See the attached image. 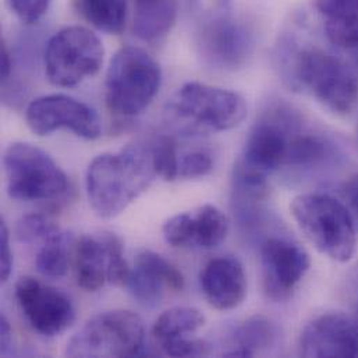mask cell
<instances>
[{
    "instance_id": "9a60e30c",
    "label": "cell",
    "mask_w": 358,
    "mask_h": 358,
    "mask_svg": "<svg viewBox=\"0 0 358 358\" xmlns=\"http://www.w3.org/2000/svg\"><path fill=\"white\" fill-rule=\"evenodd\" d=\"M300 356L358 358V320L343 313H328L313 320L301 332Z\"/></svg>"
},
{
    "instance_id": "603a6c76",
    "label": "cell",
    "mask_w": 358,
    "mask_h": 358,
    "mask_svg": "<svg viewBox=\"0 0 358 358\" xmlns=\"http://www.w3.org/2000/svg\"><path fill=\"white\" fill-rule=\"evenodd\" d=\"M205 317L191 307H175L162 313L154 324L152 335L161 349L198 332Z\"/></svg>"
},
{
    "instance_id": "44dd1931",
    "label": "cell",
    "mask_w": 358,
    "mask_h": 358,
    "mask_svg": "<svg viewBox=\"0 0 358 358\" xmlns=\"http://www.w3.org/2000/svg\"><path fill=\"white\" fill-rule=\"evenodd\" d=\"M76 13L94 28L119 35L129 17V0H71Z\"/></svg>"
},
{
    "instance_id": "4fadbf2b",
    "label": "cell",
    "mask_w": 358,
    "mask_h": 358,
    "mask_svg": "<svg viewBox=\"0 0 358 358\" xmlns=\"http://www.w3.org/2000/svg\"><path fill=\"white\" fill-rule=\"evenodd\" d=\"M14 297L31 328L42 336H57L74 324L76 310L70 297L35 278L18 279Z\"/></svg>"
},
{
    "instance_id": "d4e9b609",
    "label": "cell",
    "mask_w": 358,
    "mask_h": 358,
    "mask_svg": "<svg viewBox=\"0 0 358 358\" xmlns=\"http://www.w3.org/2000/svg\"><path fill=\"white\" fill-rule=\"evenodd\" d=\"M158 176L168 181L179 179V151L172 137L158 136L150 140Z\"/></svg>"
},
{
    "instance_id": "d6986e66",
    "label": "cell",
    "mask_w": 358,
    "mask_h": 358,
    "mask_svg": "<svg viewBox=\"0 0 358 358\" xmlns=\"http://www.w3.org/2000/svg\"><path fill=\"white\" fill-rule=\"evenodd\" d=\"M328 39L348 50H358V0H315Z\"/></svg>"
},
{
    "instance_id": "7c38bea8",
    "label": "cell",
    "mask_w": 358,
    "mask_h": 358,
    "mask_svg": "<svg viewBox=\"0 0 358 358\" xmlns=\"http://www.w3.org/2000/svg\"><path fill=\"white\" fill-rule=\"evenodd\" d=\"M25 122L29 130L39 137L63 129L84 140H96L102 136L98 113L90 105L63 94L34 99L25 109Z\"/></svg>"
},
{
    "instance_id": "f1b7e54d",
    "label": "cell",
    "mask_w": 358,
    "mask_h": 358,
    "mask_svg": "<svg viewBox=\"0 0 358 358\" xmlns=\"http://www.w3.org/2000/svg\"><path fill=\"white\" fill-rule=\"evenodd\" d=\"M162 352L171 357H203L210 353V349L209 345L201 339L185 338L165 346Z\"/></svg>"
},
{
    "instance_id": "e0dca14e",
    "label": "cell",
    "mask_w": 358,
    "mask_h": 358,
    "mask_svg": "<svg viewBox=\"0 0 358 358\" xmlns=\"http://www.w3.org/2000/svg\"><path fill=\"white\" fill-rule=\"evenodd\" d=\"M126 287L140 304L155 307L168 292L178 293L184 289V276L162 255L145 250L137 255Z\"/></svg>"
},
{
    "instance_id": "f546056e",
    "label": "cell",
    "mask_w": 358,
    "mask_h": 358,
    "mask_svg": "<svg viewBox=\"0 0 358 358\" xmlns=\"http://www.w3.org/2000/svg\"><path fill=\"white\" fill-rule=\"evenodd\" d=\"M13 271V252L10 245V231L4 222L0 226V278L7 282Z\"/></svg>"
},
{
    "instance_id": "cb8c5ba5",
    "label": "cell",
    "mask_w": 358,
    "mask_h": 358,
    "mask_svg": "<svg viewBox=\"0 0 358 358\" xmlns=\"http://www.w3.org/2000/svg\"><path fill=\"white\" fill-rule=\"evenodd\" d=\"M71 236L63 230L57 231L43 243L36 252V271L49 279L63 278L69 268Z\"/></svg>"
},
{
    "instance_id": "ac0fdd59",
    "label": "cell",
    "mask_w": 358,
    "mask_h": 358,
    "mask_svg": "<svg viewBox=\"0 0 358 358\" xmlns=\"http://www.w3.org/2000/svg\"><path fill=\"white\" fill-rule=\"evenodd\" d=\"M199 285L205 300L219 311L237 308L247 294L244 266L230 255L210 259L201 272Z\"/></svg>"
},
{
    "instance_id": "8992f818",
    "label": "cell",
    "mask_w": 358,
    "mask_h": 358,
    "mask_svg": "<svg viewBox=\"0 0 358 358\" xmlns=\"http://www.w3.org/2000/svg\"><path fill=\"white\" fill-rule=\"evenodd\" d=\"M161 83L157 60L141 48L124 46L112 57L106 73V106L119 117H136L154 102Z\"/></svg>"
},
{
    "instance_id": "5bb4252c",
    "label": "cell",
    "mask_w": 358,
    "mask_h": 358,
    "mask_svg": "<svg viewBox=\"0 0 358 358\" xmlns=\"http://www.w3.org/2000/svg\"><path fill=\"white\" fill-rule=\"evenodd\" d=\"M311 266L306 250L287 238L271 237L261 245L262 286L268 299L289 300Z\"/></svg>"
},
{
    "instance_id": "836d02e7",
    "label": "cell",
    "mask_w": 358,
    "mask_h": 358,
    "mask_svg": "<svg viewBox=\"0 0 358 358\" xmlns=\"http://www.w3.org/2000/svg\"><path fill=\"white\" fill-rule=\"evenodd\" d=\"M357 313H358V306H357Z\"/></svg>"
},
{
    "instance_id": "7402d4cb",
    "label": "cell",
    "mask_w": 358,
    "mask_h": 358,
    "mask_svg": "<svg viewBox=\"0 0 358 358\" xmlns=\"http://www.w3.org/2000/svg\"><path fill=\"white\" fill-rule=\"evenodd\" d=\"M234 349L224 353L226 357H254L259 352L271 349L278 338V327L262 315H255L243 322L233 334Z\"/></svg>"
},
{
    "instance_id": "ba28073f",
    "label": "cell",
    "mask_w": 358,
    "mask_h": 358,
    "mask_svg": "<svg viewBox=\"0 0 358 358\" xmlns=\"http://www.w3.org/2000/svg\"><path fill=\"white\" fill-rule=\"evenodd\" d=\"M145 342L144 321L136 313L115 310L92 317L67 343V357H137Z\"/></svg>"
},
{
    "instance_id": "30bf717a",
    "label": "cell",
    "mask_w": 358,
    "mask_h": 358,
    "mask_svg": "<svg viewBox=\"0 0 358 358\" xmlns=\"http://www.w3.org/2000/svg\"><path fill=\"white\" fill-rule=\"evenodd\" d=\"M195 46L202 63L219 71H236L251 59L257 35L245 20L231 14L205 18L195 32Z\"/></svg>"
},
{
    "instance_id": "7a4b0ae2",
    "label": "cell",
    "mask_w": 358,
    "mask_h": 358,
    "mask_svg": "<svg viewBox=\"0 0 358 358\" xmlns=\"http://www.w3.org/2000/svg\"><path fill=\"white\" fill-rule=\"evenodd\" d=\"M157 178L150 140L137 141L115 154H102L87 169L90 205L101 217L117 216Z\"/></svg>"
},
{
    "instance_id": "d6a6232c",
    "label": "cell",
    "mask_w": 358,
    "mask_h": 358,
    "mask_svg": "<svg viewBox=\"0 0 358 358\" xmlns=\"http://www.w3.org/2000/svg\"><path fill=\"white\" fill-rule=\"evenodd\" d=\"M0 341H1V355L7 356L8 352L11 350V345H13V329L10 327V322L7 321V318L3 315L1 321H0Z\"/></svg>"
},
{
    "instance_id": "277c9868",
    "label": "cell",
    "mask_w": 358,
    "mask_h": 358,
    "mask_svg": "<svg viewBox=\"0 0 358 358\" xmlns=\"http://www.w3.org/2000/svg\"><path fill=\"white\" fill-rule=\"evenodd\" d=\"M292 215L306 238L336 262L353 258L357 227L342 201L328 194L297 195L290 205Z\"/></svg>"
},
{
    "instance_id": "8fae6325",
    "label": "cell",
    "mask_w": 358,
    "mask_h": 358,
    "mask_svg": "<svg viewBox=\"0 0 358 358\" xmlns=\"http://www.w3.org/2000/svg\"><path fill=\"white\" fill-rule=\"evenodd\" d=\"M131 269L123 254V243L113 233L84 234L76 250V278L85 292H98L105 283L126 286Z\"/></svg>"
},
{
    "instance_id": "ffe728a7",
    "label": "cell",
    "mask_w": 358,
    "mask_h": 358,
    "mask_svg": "<svg viewBox=\"0 0 358 358\" xmlns=\"http://www.w3.org/2000/svg\"><path fill=\"white\" fill-rule=\"evenodd\" d=\"M133 28L145 42L164 39L173 28L179 0H133Z\"/></svg>"
},
{
    "instance_id": "52a82bcc",
    "label": "cell",
    "mask_w": 358,
    "mask_h": 358,
    "mask_svg": "<svg viewBox=\"0 0 358 358\" xmlns=\"http://www.w3.org/2000/svg\"><path fill=\"white\" fill-rule=\"evenodd\" d=\"M6 188L21 202L52 201L70 189V180L55 159L29 143H13L3 155Z\"/></svg>"
},
{
    "instance_id": "1f68e13d",
    "label": "cell",
    "mask_w": 358,
    "mask_h": 358,
    "mask_svg": "<svg viewBox=\"0 0 358 358\" xmlns=\"http://www.w3.org/2000/svg\"><path fill=\"white\" fill-rule=\"evenodd\" d=\"M0 73H1V81L6 84L13 73V56L7 48V43L1 42V59H0Z\"/></svg>"
},
{
    "instance_id": "4dcf8cb0",
    "label": "cell",
    "mask_w": 358,
    "mask_h": 358,
    "mask_svg": "<svg viewBox=\"0 0 358 358\" xmlns=\"http://www.w3.org/2000/svg\"><path fill=\"white\" fill-rule=\"evenodd\" d=\"M342 202L349 210L356 227L358 229V175L346 180L341 187Z\"/></svg>"
},
{
    "instance_id": "4316f807",
    "label": "cell",
    "mask_w": 358,
    "mask_h": 358,
    "mask_svg": "<svg viewBox=\"0 0 358 358\" xmlns=\"http://www.w3.org/2000/svg\"><path fill=\"white\" fill-rule=\"evenodd\" d=\"M213 171V157L206 150H191L180 154V179H199Z\"/></svg>"
},
{
    "instance_id": "83f0119b",
    "label": "cell",
    "mask_w": 358,
    "mask_h": 358,
    "mask_svg": "<svg viewBox=\"0 0 358 358\" xmlns=\"http://www.w3.org/2000/svg\"><path fill=\"white\" fill-rule=\"evenodd\" d=\"M11 13L24 24L38 22L49 10L50 0H6Z\"/></svg>"
},
{
    "instance_id": "5b68a950",
    "label": "cell",
    "mask_w": 358,
    "mask_h": 358,
    "mask_svg": "<svg viewBox=\"0 0 358 358\" xmlns=\"http://www.w3.org/2000/svg\"><path fill=\"white\" fill-rule=\"evenodd\" d=\"M303 119L287 103L271 105L251 127L233 175L268 181L272 173L285 166L292 136Z\"/></svg>"
},
{
    "instance_id": "9c48e42d",
    "label": "cell",
    "mask_w": 358,
    "mask_h": 358,
    "mask_svg": "<svg viewBox=\"0 0 358 358\" xmlns=\"http://www.w3.org/2000/svg\"><path fill=\"white\" fill-rule=\"evenodd\" d=\"M105 49L101 39L88 28L66 27L46 43L45 74L50 84L73 88L98 74L103 64Z\"/></svg>"
},
{
    "instance_id": "3957f363",
    "label": "cell",
    "mask_w": 358,
    "mask_h": 358,
    "mask_svg": "<svg viewBox=\"0 0 358 358\" xmlns=\"http://www.w3.org/2000/svg\"><path fill=\"white\" fill-rule=\"evenodd\" d=\"M247 110L240 94L202 83L184 84L168 105L169 119L188 136L233 130Z\"/></svg>"
},
{
    "instance_id": "2e32d148",
    "label": "cell",
    "mask_w": 358,
    "mask_h": 358,
    "mask_svg": "<svg viewBox=\"0 0 358 358\" xmlns=\"http://www.w3.org/2000/svg\"><path fill=\"white\" fill-rule=\"evenodd\" d=\"M229 231L226 215L213 205H202L168 219L162 227L165 241L176 248L213 250Z\"/></svg>"
},
{
    "instance_id": "484cf974",
    "label": "cell",
    "mask_w": 358,
    "mask_h": 358,
    "mask_svg": "<svg viewBox=\"0 0 358 358\" xmlns=\"http://www.w3.org/2000/svg\"><path fill=\"white\" fill-rule=\"evenodd\" d=\"M62 229L39 213L25 215L17 222L15 236L24 244H41Z\"/></svg>"
},
{
    "instance_id": "6da1fadb",
    "label": "cell",
    "mask_w": 358,
    "mask_h": 358,
    "mask_svg": "<svg viewBox=\"0 0 358 358\" xmlns=\"http://www.w3.org/2000/svg\"><path fill=\"white\" fill-rule=\"evenodd\" d=\"M275 66L290 88L307 90L332 113L346 116L356 109L357 74L334 53L283 36L276 46Z\"/></svg>"
}]
</instances>
